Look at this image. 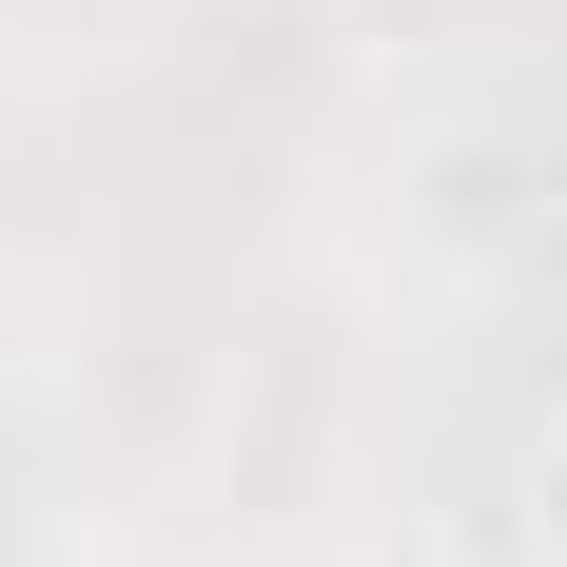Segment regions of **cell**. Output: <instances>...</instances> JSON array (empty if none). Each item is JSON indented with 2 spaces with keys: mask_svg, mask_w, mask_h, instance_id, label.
I'll list each match as a JSON object with an SVG mask.
<instances>
[{
  "mask_svg": "<svg viewBox=\"0 0 567 567\" xmlns=\"http://www.w3.org/2000/svg\"><path fill=\"white\" fill-rule=\"evenodd\" d=\"M528 548L567 567V411H548V431H528Z\"/></svg>",
  "mask_w": 567,
  "mask_h": 567,
  "instance_id": "1",
  "label": "cell"
}]
</instances>
